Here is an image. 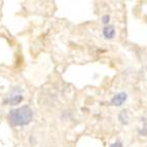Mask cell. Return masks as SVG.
Segmentation results:
<instances>
[{
  "instance_id": "obj_1",
  "label": "cell",
  "mask_w": 147,
  "mask_h": 147,
  "mask_svg": "<svg viewBox=\"0 0 147 147\" xmlns=\"http://www.w3.org/2000/svg\"><path fill=\"white\" fill-rule=\"evenodd\" d=\"M8 121L12 127H23L30 123L33 119V111L29 106H23L12 109L7 115Z\"/></svg>"
},
{
  "instance_id": "obj_2",
  "label": "cell",
  "mask_w": 147,
  "mask_h": 147,
  "mask_svg": "<svg viewBox=\"0 0 147 147\" xmlns=\"http://www.w3.org/2000/svg\"><path fill=\"white\" fill-rule=\"evenodd\" d=\"M22 92L23 88H21L20 86H13L8 97L4 100V104H6V105H17V104L21 103L23 101Z\"/></svg>"
},
{
  "instance_id": "obj_3",
  "label": "cell",
  "mask_w": 147,
  "mask_h": 147,
  "mask_svg": "<svg viewBox=\"0 0 147 147\" xmlns=\"http://www.w3.org/2000/svg\"><path fill=\"white\" fill-rule=\"evenodd\" d=\"M127 98V95L125 92H121V93H118L117 95H115L111 100V104L113 106H121L125 102Z\"/></svg>"
},
{
  "instance_id": "obj_4",
  "label": "cell",
  "mask_w": 147,
  "mask_h": 147,
  "mask_svg": "<svg viewBox=\"0 0 147 147\" xmlns=\"http://www.w3.org/2000/svg\"><path fill=\"white\" fill-rule=\"evenodd\" d=\"M103 35L107 39H112L115 36V29L113 26H106L103 29Z\"/></svg>"
},
{
  "instance_id": "obj_5",
  "label": "cell",
  "mask_w": 147,
  "mask_h": 147,
  "mask_svg": "<svg viewBox=\"0 0 147 147\" xmlns=\"http://www.w3.org/2000/svg\"><path fill=\"white\" fill-rule=\"evenodd\" d=\"M118 118H119V121L123 125H127L129 123V114H127V110H123L119 113L118 115Z\"/></svg>"
},
{
  "instance_id": "obj_6",
  "label": "cell",
  "mask_w": 147,
  "mask_h": 147,
  "mask_svg": "<svg viewBox=\"0 0 147 147\" xmlns=\"http://www.w3.org/2000/svg\"><path fill=\"white\" fill-rule=\"evenodd\" d=\"M139 134L142 136H146L147 135V121L143 118V125L142 127L139 130Z\"/></svg>"
},
{
  "instance_id": "obj_7",
  "label": "cell",
  "mask_w": 147,
  "mask_h": 147,
  "mask_svg": "<svg viewBox=\"0 0 147 147\" xmlns=\"http://www.w3.org/2000/svg\"><path fill=\"white\" fill-rule=\"evenodd\" d=\"M109 20H110V17H109L108 15H105L102 17V23H103V24H105V25L108 24V23H109Z\"/></svg>"
},
{
  "instance_id": "obj_8",
  "label": "cell",
  "mask_w": 147,
  "mask_h": 147,
  "mask_svg": "<svg viewBox=\"0 0 147 147\" xmlns=\"http://www.w3.org/2000/svg\"><path fill=\"white\" fill-rule=\"evenodd\" d=\"M110 147H123V143L120 142V141H116V142L112 143L110 145Z\"/></svg>"
}]
</instances>
